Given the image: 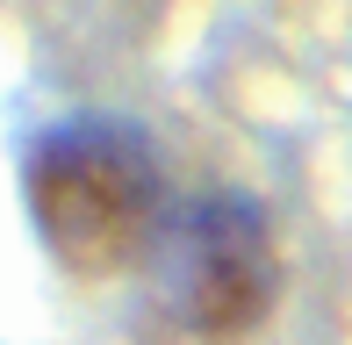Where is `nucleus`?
<instances>
[{"label": "nucleus", "instance_id": "obj_1", "mask_svg": "<svg viewBox=\"0 0 352 345\" xmlns=\"http://www.w3.org/2000/svg\"><path fill=\"white\" fill-rule=\"evenodd\" d=\"M29 209L43 223V245L72 274H108L151 245L166 216V187L130 130L79 122V130L43 137V151L29 159Z\"/></svg>", "mask_w": 352, "mask_h": 345}, {"label": "nucleus", "instance_id": "obj_2", "mask_svg": "<svg viewBox=\"0 0 352 345\" xmlns=\"http://www.w3.org/2000/svg\"><path fill=\"white\" fill-rule=\"evenodd\" d=\"M274 238L259 209L237 194L195 201L166 238V266L151 288V338L158 345H230L274 302Z\"/></svg>", "mask_w": 352, "mask_h": 345}]
</instances>
